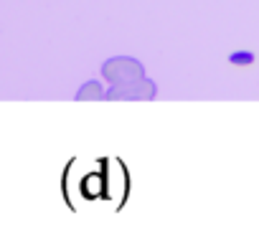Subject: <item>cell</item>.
<instances>
[{"label": "cell", "instance_id": "1", "mask_svg": "<svg viewBox=\"0 0 259 228\" xmlns=\"http://www.w3.org/2000/svg\"><path fill=\"white\" fill-rule=\"evenodd\" d=\"M145 76V66L135 56H112L102 64V79L109 86H122Z\"/></svg>", "mask_w": 259, "mask_h": 228}, {"label": "cell", "instance_id": "2", "mask_svg": "<svg viewBox=\"0 0 259 228\" xmlns=\"http://www.w3.org/2000/svg\"><path fill=\"white\" fill-rule=\"evenodd\" d=\"M158 94V86L153 79L148 76H140L130 84H122V86H109V91H104V99H112V101H150L155 99Z\"/></svg>", "mask_w": 259, "mask_h": 228}, {"label": "cell", "instance_id": "3", "mask_svg": "<svg viewBox=\"0 0 259 228\" xmlns=\"http://www.w3.org/2000/svg\"><path fill=\"white\" fill-rule=\"evenodd\" d=\"M74 99L76 101H99V99H104V86L97 79H92V81H87V84L79 86V91H76Z\"/></svg>", "mask_w": 259, "mask_h": 228}]
</instances>
